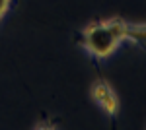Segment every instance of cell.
I'll return each instance as SVG.
<instances>
[{
	"instance_id": "obj_1",
	"label": "cell",
	"mask_w": 146,
	"mask_h": 130,
	"mask_svg": "<svg viewBox=\"0 0 146 130\" xmlns=\"http://www.w3.org/2000/svg\"><path fill=\"white\" fill-rule=\"evenodd\" d=\"M129 27L131 23L119 20V18H109V20H98L86 25L82 31L76 35V43L90 53L96 60H103L111 56L119 45L129 39Z\"/></svg>"
},
{
	"instance_id": "obj_4",
	"label": "cell",
	"mask_w": 146,
	"mask_h": 130,
	"mask_svg": "<svg viewBox=\"0 0 146 130\" xmlns=\"http://www.w3.org/2000/svg\"><path fill=\"white\" fill-rule=\"evenodd\" d=\"M10 6H12V0H0V22H2V20H4V16L8 14Z\"/></svg>"
},
{
	"instance_id": "obj_2",
	"label": "cell",
	"mask_w": 146,
	"mask_h": 130,
	"mask_svg": "<svg viewBox=\"0 0 146 130\" xmlns=\"http://www.w3.org/2000/svg\"><path fill=\"white\" fill-rule=\"evenodd\" d=\"M92 99L100 105V109L107 117H111V119L117 117V113H119V99H117V93L113 91V87L109 86L107 80L98 78L92 84Z\"/></svg>"
},
{
	"instance_id": "obj_3",
	"label": "cell",
	"mask_w": 146,
	"mask_h": 130,
	"mask_svg": "<svg viewBox=\"0 0 146 130\" xmlns=\"http://www.w3.org/2000/svg\"><path fill=\"white\" fill-rule=\"evenodd\" d=\"M129 41L146 49V23H131L129 27Z\"/></svg>"
}]
</instances>
